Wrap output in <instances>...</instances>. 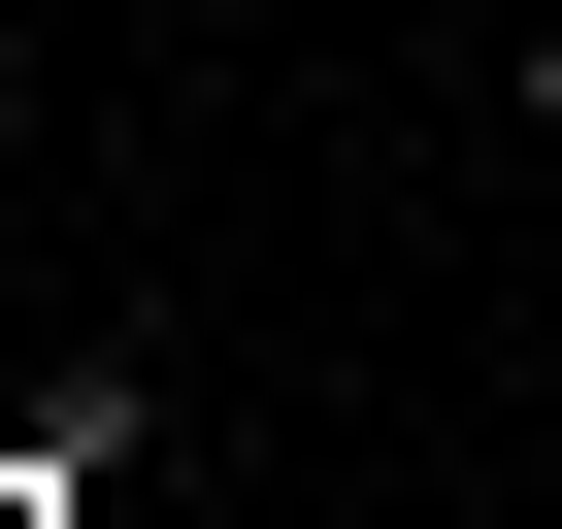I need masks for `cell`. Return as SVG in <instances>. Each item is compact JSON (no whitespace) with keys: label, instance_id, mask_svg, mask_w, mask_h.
I'll use <instances>...</instances> for the list:
<instances>
[{"label":"cell","instance_id":"obj_1","mask_svg":"<svg viewBox=\"0 0 562 529\" xmlns=\"http://www.w3.org/2000/svg\"><path fill=\"white\" fill-rule=\"evenodd\" d=\"M166 463V331H34L0 364V496H133Z\"/></svg>","mask_w":562,"mask_h":529},{"label":"cell","instance_id":"obj_2","mask_svg":"<svg viewBox=\"0 0 562 529\" xmlns=\"http://www.w3.org/2000/svg\"><path fill=\"white\" fill-rule=\"evenodd\" d=\"M496 133H529V166H562V0H529V34H496Z\"/></svg>","mask_w":562,"mask_h":529},{"label":"cell","instance_id":"obj_3","mask_svg":"<svg viewBox=\"0 0 562 529\" xmlns=\"http://www.w3.org/2000/svg\"><path fill=\"white\" fill-rule=\"evenodd\" d=\"M0 364H34V232H0Z\"/></svg>","mask_w":562,"mask_h":529}]
</instances>
